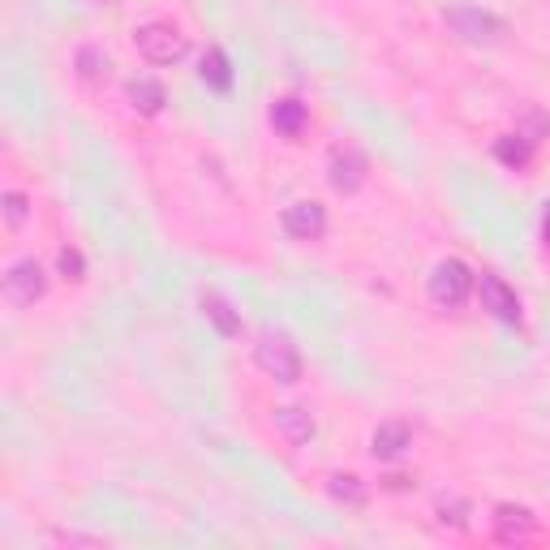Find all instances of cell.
<instances>
[{"label":"cell","instance_id":"1","mask_svg":"<svg viewBox=\"0 0 550 550\" xmlns=\"http://www.w3.org/2000/svg\"><path fill=\"white\" fill-rule=\"evenodd\" d=\"M254 361L263 366V374H267V379H275V383H297V379H301V353H297V344L288 340L284 331H275V327H267L263 336H258Z\"/></svg>","mask_w":550,"mask_h":550},{"label":"cell","instance_id":"2","mask_svg":"<svg viewBox=\"0 0 550 550\" xmlns=\"http://www.w3.org/2000/svg\"><path fill=\"white\" fill-rule=\"evenodd\" d=\"M134 43H138V52L147 56L151 65H177L181 56L190 52L185 35L177 31V26H168V22H147V26H138V31H134Z\"/></svg>","mask_w":550,"mask_h":550},{"label":"cell","instance_id":"3","mask_svg":"<svg viewBox=\"0 0 550 550\" xmlns=\"http://www.w3.org/2000/svg\"><path fill=\"white\" fill-rule=\"evenodd\" d=\"M469 293H473V271L460 263V258H443L430 275V297L439 301V306H460Z\"/></svg>","mask_w":550,"mask_h":550},{"label":"cell","instance_id":"4","mask_svg":"<svg viewBox=\"0 0 550 550\" xmlns=\"http://www.w3.org/2000/svg\"><path fill=\"white\" fill-rule=\"evenodd\" d=\"M43 288H48V275H43V267L35 263V258L13 263L9 275H5V297L13 301V306H35V301L43 297Z\"/></svg>","mask_w":550,"mask_h":550},{"label":"cell","instance_id":"5","mask_svg":"<svg viewBox=\"0 0 550 550\" xmlns=\"http://www.w3.org/2000/svg\"><path fill=\"white\" fill-rule=\"evenodd\" d=\"M323 228H327V211H323V202H314V198H301L284 211V233L297 241H318Z\"/></svg>","mask_w":550,"mask_h":550},{"label":"cell","instance_id":"6","mask_svg":"<svg viewBox=\"0 0 550 550\" xmlns=\"http://www.w3.org/2000/svg\"><path fill=\"white\" fill-rule=\"evenodd\" d=\"M477 297H482V310H490L499 323H520V301L508 288V280H499V275H482V280H477Z\"/></svg>","mask_w":550,"mask_h":550},{"label":"cell","instance_id":"7","mask_svg":"<svg viewBox=\"0 0 550 550\" xmlns=\"http://www.w3.org/2000/svg\"><path fill=\"white\" fill-rule=\"evenodd\" d=\"M447 22H452V31L469 43H499V35H503V22L490 18L482 9H452Z\"/></svg>","mask_w":550,"mask_h":550},{"label":"cell","instance_id":"8","mask_svg":"<svg viewBox=\"0 0 550 550\" xmlns=\"http://www.w3.org/2000/svg\"><path fill=\"white\" fill-rule=\"evenodd\" d=\"M409 443H413V434L404 422H383L379 430L370 434V452L374 460H400L404 452H409Z\"/></svg>","mask_w":550,"mask_h":550},{"label":"cell","instance_id":"9","mask_svg":"<svg viewBox=\"0 0 550 550\" xmlns=\"http://www.w3.org/2000/svg\"><path fill=\"white\" fill-rule=\"evenodd\" d=\"M495 529L503 542H516V538H533L538 533V520H533L529 508H516V503H499L495 508Z\"/></svg>","mask_w":550,"mask_h":550},{"label":"cell","instance_id":"10","mask_svg":"<svg viewBox=\"0 0 550 550\" xmlns=\"http://www.w3.org/2000/svg\"><path fill=\"white\" fill-rule=\"evenodd\" d=\"M361 181H366V159H361L353 147L331 155V185H336L340 194H353Z\"/></svg>","mask_w":550,"mask_h":550},{"label":"cell","instance_id":"11","mask_svg":"<svg viewBox=\"0 0 550 550\" xmlns=\"http://www.w3.org/2000/svg\"><path fill=\"white\" fill-rule=\"evenodd\" d=\"M275 430H280L293 447H301V443L314 439V417L306 409H297V404H284V409H275Z\"/></svg>","mask_w":550,"mask_h":550},{"label":"cell","instance_id":"12","mask_svg":"<svg viewBox=\"0 0 550 550\" xmlns=\"http://www.w3.org/2000/svg\"><path fill=\"white\" fill-rule=\"evenodd\" d=\"M125 95H129V104H134L142 117H155L159 108L168 104V95H164V86H159L155 78H129L125 86Z\"/></svg>","mask_w":550,"mask_h":550},{"label":"cell","instance_id":"13","mask_svg":"<svg viewBox=\"0 0 550 550\" xmlns=\"http://www.w3.org/2000/svg\"><path fill=\"white\" fill-rule=\"evenodd\" d=\"M202 314H207V323L220 331V336H237L241 331V314L228 306L220 293H202Z\"/></svg>","mask_w":550,"mask_h":550},{"label":"cell","instance_id":"14","mask_svg":"<svg viewBox=\"0 0 550 550\" xmlns=\"http://www.w3.org/2000/svg\"><path fill=\"white\" fill-rule=\"evenodd\" d=\"M271 125H275V134H301V125H306V104L301 99H275L271 104Z\"/></svg>","mask_w":550,"mask_h":550},{"label":"cell","instance_id":"15","mask_svg":"<svg viewBox=\"0 0 550 550\" xmlns=\"http://www.w3.org/2000/svg\"><path fill=\"white\" fill-rule=\"evenodd\" d=\"M202 82H211L215 91H228V86H233V69H228V56L220 48H211L202 56Z\"/></svg>","mask_w":550,"mask_h":550},{"label":"cell","instance_id":"16","mask_svg":"<svg viewBox=\"0 0 550 550\" xmlns=\"http://www.w3.org/2000/svg\"><path fill=\"white\" fill-rule=\"evenodd\" d=\"M495 155H499L508 168H525L529 155H533V138H520V134L499 138V142H495Z\"/></svg>","mask_w":550,"mask_h":550},{"label":"cell","instance_id":"17","mask_svg":"<svg viewBox=\"0 0 550 550\" xmlns=\"http://www.w3.org/2000/svg\"><path fill=\"white\" fill-rule=\"evenodd\" d=\"M331 499L349 503V508H361V503H366V486H361L357 477H331Z\"/></svg>","mask_w":550,"mask_h":550},{"label":"cell","instance_id":"18","mask_svg":"<svg viewBox=\"0 0 550 550\" xmlns=\"http://www.w3.org/2000/svg\"><path fill=\"white\" fill-rule=\"evenodd\" d=\"M439 520H443V525L465 529V525H469V503H465V499H443V503H439Z\"/></svg>","mask_w":550,"mask_h":550},{"label":"cell","instance_id":"19","mask_svg":"<svg viewBox=\"0 0 550 550\" xmlns=\"http://www.w3.org/2000/svg\"><path fill=\"white\" fill-rule=\"evenodd\" d=\"M26 215H31L26 198H22L18 190H9V194H5V224H9V228H22V224H26Z\"/></svg>","mask_w":550,"mask_h":550},{"label":"cell","instance_id":"20","mask_svg":"<svg viewBox=\"0 0 550 550\" xmlns=\"http://www.w3.org/2000/svg\"><path fill=\"white\" fill-rule=\"evenodd\" d=\"M78 69H82V78H99V74H108V56H99L95 48H82Z\"/></svg>","mask_w":550,"mask_h":550},{"label":"cell","instance_id":"21","mask_svg":"<svg viewBox=\"0 0 550 550\" xmlns=\"http://www.w3.org/2000/svg\"><path fill=\"white\" fill-rule=\"evenodd\" d=\"M61 271H65V280H82V275H86L82 254L78 250H61Z\"/></svg>","mask_w":550,"mask_h":550},{"label":"cell","instance_id":"22","mask_svg":"<svg viewBox=\"0 0 550 550\" xmlns=\"http://www.w3.org/2000/svg\"><path fill=\"white\" fill-rule=\"evenodd\" d=\"M99 5H112V0H99Z\"/></svg>","mask_w":550,"mask_h":550}]
</instances>
